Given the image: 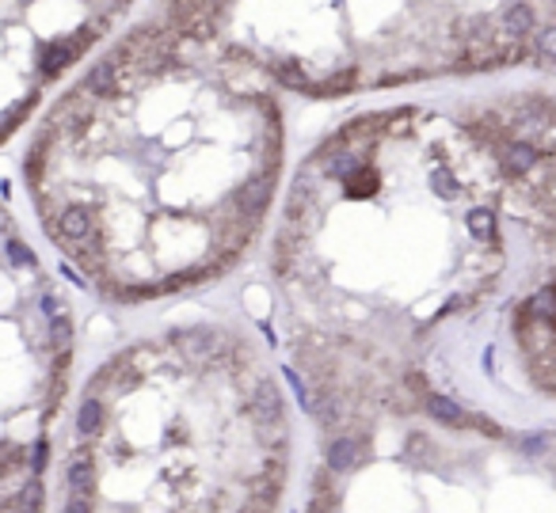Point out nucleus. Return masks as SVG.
<instances>
[{
    "label": "nucleus",
    "instance_id": "20e7f679",
    "mask_svg": "<svg viewBox=\"0 0 556 513\" xmlns=\"http://www.w3.org/2000/svg\"><path fill=\"white\" fill-rule=\"evenodd\" d=\"M103 422H107V411H103L100 396H88L77 411V430L80 437H100L103 434Z\"/></svg>",
    "mask_w": 556,
    "mask_h": 513
},
{
    "label": "nucleus",
    "instance_id": "0eeeda50",
    "mask_svg": "<svg viewBox=\"0 0 556 513\" xmlns=\"http://www.w3.org/2000/svg\"><path fill=\"white\" fill-rule=\"evenodd\" d=\"M549 434H526V437H518V453L522 456H530V460H534V456H549Z\"/></svg>",
    "mask_w": 556,
    "mask_h": 513
},
{
    "label": "nucleus",
    "instance_id": "f03ea898",
    "mask_svg": "<svg viewBox=\"0 0 556 513\" xmlns=\"http://www.w3.org/2000/svg\"><path fill=\"white\" fill-rule=\"evenodd\" d=\"M65 483L72 494H95V456L88 449H77L65 460Z\"/></svg>",
    "mask_w": 556,
    "mask_h": 513
},
{
    "label": "nucleus",
    "instance_id": "423d86ee",
    "mask_svg": "<svg viewBox=\"0 0 556 513\" xmlns=\"http://www.w3.org/2000/svg\"><path fill=\"white\" fill-rule=\"evenodd\" d=\"M465 225H469V232L477 236V240H495V213L491 209H472L469 217H465Z\"/></svg>",
    "mask_w": 556,
    "mask_h": 513
},
{
    "label": "nucleus",
    "instance_id": "f257e3e1",
    "mask_svg": "<svg viewBox=\"0 0 556 513\" xmlns=\"http://www.w3.org/2000/svg\"><path fill=\"white\" fill-rule=\"evenodd\" d=\"M362 456H366V441L354 434H340L328 441V468L335 471V475H343V471H354L362 464Z\"/></svg>",
    "mask_w": 556,
    "mask_h": 513
},
{
    "label": "nucleus",
    "instance_id": "9d476101",
    "mask_svg": "<svg viewBox=\"0 0 556 513\" xmlns=\"http://www.w3.org/2000/svg\"><path fill=\"white\" fill-rule=\"evenodd\" d=\"M46 453H50V445H46V441H38V445H35V460H31V468H35V475H38V471L46 468Z\"/></svg>",
    "mask_w": 556,
    "mask_h": 513
},
{
    "label": "nucleus",
    "instance_id": "1a4fd4ad",
    "mask_svg": "<svg viewBox=\"0 0 556 513\" xmlns=\"http://www.w3.org/2000/svg\"><path fill=\"white\" fill-rule=\"evenodd\" d=\"M65 513H95V506H92L88 494H72V498L65 502Z\"/></svg>",
    "mask_w": 556,
    "mask_h": 513
},
{
    "label": "nucleus",
    "instance_id": "39448f33",
    "mask_svg": "<svg viewBox=\"0 0 556 513\" xmlns=\"http://www.w3.org/2000/svg\"><path fill=\"white\" fill-rule=\"evenodd\" d=\"M248 494L275 506L278 494H282V475H271V471H260V475H252V479H248Z\"/></svg>",
    "mask_w": 556,
    "mask_h": 513
},
{
    "label": "nucleus",
    "instance_id": "6e6552de",
    "mask_svg": "<svg viewBox=\"0 0 556 513\" xmlns=\"http://www.w3.org/2000/svg\"><path fill=\"white\" fill-rule=\"evenodd\" d=\"M15 502H19V510H38V506H42V483L31 479V483L19 491V498H15Z\"/></svg>",
    "mask_w": 556,
    "mask_h": 513
},
{
    "label": "nucleus",
    "instance_id": "7ed1b4c3",
    "mask_svg": "<svg viewBox=\"0 0 556 513\" xmlns=\"http://www.w3.org/2000/svg\"><path fill=\"white\" fill-rule=\"evenodd\" d=\"M423 407H427V414H431L434 422H442V426H465V422H472V414L465 411V407H457L450 396L427 392V396H423Z\"/></svg>",
    "mask_w": 556,
    "mask_h": 513
},
{
    "label": "nucleus",
    "instance_id": "9b49d317",
    "mask_svg": "<svg viewBox=\"0 0 556 513\" xmlns=\"http://www.w3.org/2000/svg\"><path fill=\"white\" fill-rule=\"evenodd\" d=\"M472 422H477V430H480V434H488V437H503L499 422H491V418H472Z\"/></svg>",
    "mask_w": 556,
    "mask_h": 513
}]
</instances>
